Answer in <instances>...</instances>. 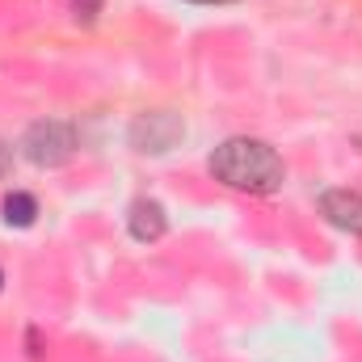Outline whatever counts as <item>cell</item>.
I'll list each match as a JSON object with an SVG mask.
<instances>
[{
	"label": "cell",
	"instance_id": "3957f363",
	"mask_svg": "<svg viewBox=\"0 0 362 362\" xmlns=\"http://www.w3.org/2000/svg\"><path fill=\"white\" fill-rule=\"evenodd\" d=\"M127 139L144 156H169L185 139V118H181L177 110H144V114L131 118Z\"/></svg>",
	"mask_w": 362,
	"mask_h": 362
},
{
	"label": "cell",
	"instance_id": "5b68a950",
	"mask_svg": "<svg viewBox=\"0 0 362 362\" xmlns=\"http://www.w3.org/2000/svg\"><path fill=\"white\" fill-rule=\"evenodd\" d=\"M127 232L139 240V245H152L169 232V215L156 198H135L131 211H127Z\"/></svg>",
	"mask_w": 362,
	"mask_h": 362
},
{
	"label": "cell",
	"instance_id": "6da1fadb",
	"mask_svg": "<svg viewBox=\"0 0 362 362\" xmlns=\"http://www.w3.org/2000/svg\"><path fill=\"white\" fill-rule=\"evenodd\" d=\"M206 169H211L215 181H223L228 189H240V194H274L286 181L282 156L274 152L266 139H249V135L223 139L211 152Z\"/></svg>",
	"mask_w": 362,
	"mask_h": 362
},
{
	"label": "cell",
	"instance_id": "52a82bcc",
	"mask_svg": "<svg viewBox=\"0 0 362 362\" xmlns=\"http://www.w3.org/2000/svg\"><path fill=\"white\" fill-rule=\"evenodd\" d=\"M8 169H13V148H8V144L0 139V181L8 177Z\"/></svg>",
	"mask_w": 362,
	"mask_h": 362
},
{
	"label": "cell",
	"instance_id": "7a4b0ae2",
	"mask_svg": "<svg viewBox=\"0 0 362 362\" xmlns=\"http://www.w3.org/2000/svg\"><path fill=\"white\" fill-rule=\"evenodd\" d=\"M21 156L34 169H64L76 156V131L59 118H38L21 135Z\"/></svg>",
	"mask_w": 362,
	"mask_h": 362
},
{
	"label": "cell",
	"instance_id": "ba28073f",
	"mask_svg": "<svg viewBox=\"0 0 362 362\" xmlns=\"http://www.w3.org/2000/svg\"><path fill=\"white\" fill-rule=\"evenodd\" d=\"M189 4H236V0H189Z\"/></svg>",
	"mask_w": 362,
	"mask_h": 362
},
{
	"label": "cell",
	"instance_id": "9c48e42d",
	"mask_svg": "<svg viewBox=\"0 0 362 362\" xmlns=\"http://www.w3.org/2000/svg\"><path fill=\"white\" fill-rule=\"evenodd\" d=\"M0 286H4V274H0Z\"/></svg>",
	"mask_w": 362,
	"mask_h": 362
},
{
	"label": "cell",
	"instance_id": "8992f818",
	"mask_svg": "<svg viewBox=\"0 0 362 362\" xmlns=\"http://www.w3.org/2000/svg\"><path fill=\"white\" fill-rule=\"evenodd\" d=\"M4 223L8 228H30L34 219H38V202H34V194H21V189H13L8 198H4Z\"/></svg>",
	"mask_w": 362,
	"mask_h": 362
},
{
	"label": "cell",
	"instance_id": "277c9868",
	"mask_svg": "<svg viewBox=\"0 0 362 362\" xmlns=\"http://www.w3.org/2000/svg\"><path fill=\"white\" fill-rule=\"evenodd\" d=\"M320 215H325L337 232L362 236V194L358 189H325V194H320Z\"/></svg>",
	"mask_w": 362,
	"mask_h": 362
}]
</instances>
